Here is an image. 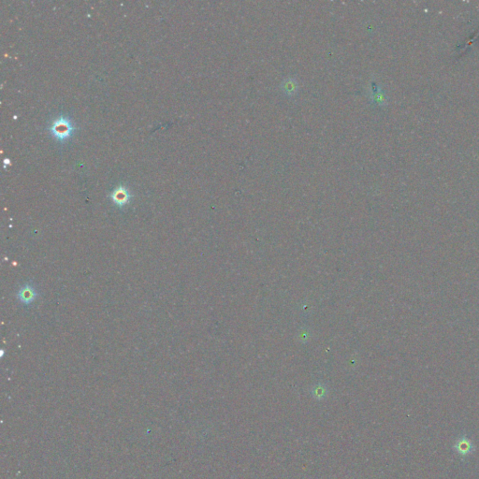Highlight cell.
Returning <instances> with one entry per match:
<instances>
[{
	"label": "cell",
	"mask_w": 479,
	"mask_h": 479,
	"mask_svg": "<svg viewBox=\"0 0 479 479\" xmlns=\"http://www.w3.org/2000/svg\"><path fill=\"white\" fill-rule=\"evenodd\" d=\"M74 127L71 121L65 116L56 118L50 127V132L52 136L59 142H64L69 139L74 132Z\"/></svg>",
	"instance_id": "cell-1"
},
{
	"label": "cell",
	"mask_w": 479,
	"mask_h": 479,
	"mask_svg": "<svg viewBox=\"0 0 479 479\" xmlns=\"http://www.w3.org/2000/svg\"><path fill=\"white\" fill-rule=\"evenodd\" d=\"M39 296L38 288L32 283H26L21 288H19L17 292V298L25 306H28L36 301Z\"/></svg>",
	"instance_id": "cell-2"
},
{
	"label": "cell",
	"mask_w": 479,
	"mask_h": 479,
	"mask_svg": "<svg viewBox=\"0 0 479 479\" xmlns=\"http://www.w3.org/2000/svg\"><path fill=\"white\" fill-rule=\"evenodd\" d=\"M131 198L132 196L130 194V190L124 185L117 186L111 194L112 201L119 208L125 207L126 205H128L131 200Z\"/></svg>",
	"instance_id": "cell-3"
},
{
	"label": "cell",
	"mask_w": 479,
	"mask_h": 479,
	"mask_svg": "<svg viewBox=\"0 0 479 479\" xmlns=\"http://www.w3.org/2000/svg\"><path fill=\"white\" fill-rule=\"evenodd\" d=\"M473 448H474L473 443L465 436L461 437L459 440L456 442V445H455L456 451L460 455L464 456V457L472 453Z\"/></svg>",
	"instance_id": "cell-4"
},
{
	"label": "cell",
	"mask_w": 479,
	"mask_h": 479,
	"mask_svg": "<svg viewBox=\"0 0 479 479\" xmlns=\"http://www.w3.org/2000/svg\"><path fill=\"white\" fill-rule=\"evenodd\" d=\"M298 85L297 80L292 77L286 78L281 83V90L287 97H293L298 92Z\"/></svg>",
	"instance_id": "cell-5"
}]
</instances>
